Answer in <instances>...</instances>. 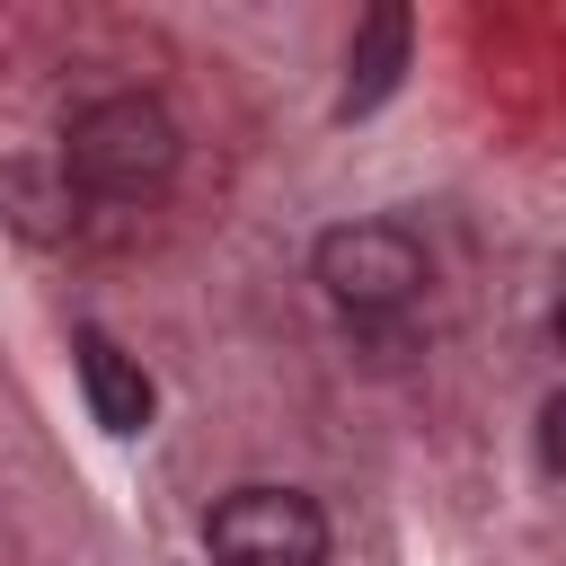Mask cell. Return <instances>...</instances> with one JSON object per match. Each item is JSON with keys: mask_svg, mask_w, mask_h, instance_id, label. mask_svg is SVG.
Segmentation results:
<instances>
[{"mask_svg": "<svg viewBox=\"0 0 566 566\" xmlns=\"http://www.w3.org/2000/svg\"><path fill=\"white\" fill-rule=\"evenodd\" d=\"M539 460H548V469L566 478V389H557V398L539 407Z\"/></svg>", "mask_w": 566, "mask_h": 566, "instance_id": "52a82bcc", "label": "cell"}, {"mask_svg": "<svg viewBox=\"0 0 566 566\" xmlns=\"http://www.w3.org/2000/svg\"><path fill=\"white\" fill-rule=\"evenodd\" d=\"M557 354H566V301H557Z\"/></svg>", "mask_w": 566, "mask_h": 566, "instance_id": "ba28073f", "label": "cell"}, {"mask_svg": "<svg viewBox=\"0 0 566 566\" xmlns=\"http://www.w3.org/2000/svg\"><path fill=\"white\" fill-rule=\"evenodd\" d=\"M80 212H88V195L71 186L62 159H9V168H0V221H9L18 239L62 248V239H80Z\"/></svg>", "mask_w": 566, "mask_h": 566, "instance_id": "277c9868", "label": "cell"}, {"mask_svg": "<svg viewBox=\"0 0 566 566\" xmlns=\"http://www.w3.org/2000/svg\"><path fill=\"white\" fill-rule=\"evenodd\" d=\"M221 566H327V513L301 486H230L203 513Z\"/></svg>", "mask_w": 566, "mask_h": 566, "instance_id": "3957f363", "label": "cell"}, {"mask_svg": "<svg viewBox=\"0 0 566 566\" xmlns=\"http://www.w3.org/2000/svg\"><path fill=\"white\" fill-rule=\"evenodd\" d=\"M407 44H416V18H407L398 0H380V9L354 27V44H345V97H336V115H371V106L398 88Z\"/></svg>", "mask_w": 566, "mask_h": 566, "instance_id": "8992f818", "label": "cell"}, {"mask_svg": "<svg viewBox=\"0 0 566 566\" xmlns=\"http://www.w3.org/2000/svg\"><path fill=\"white\" fill-rule=\"evenodd\" d=\"M71 363H80V389H88V416L106 424V433H142L150 424V407H159V389H150V371L106 336V327H80L71 336Z\"/></svg>", "mask_w": 566, "mask_h": 566, "instance_id": "5b68a950", "label": "cell"}, {"mask_svg": "<svg viewBox=\"0 0 566 566\" xmlns=\"http://www.w3.org/2000/svg\"><path fill=\"white\" fill-rule=\"evenodd\" d=\"M310 274H318V292H327L336 310L389 318V310H407V301L424 292V248H416V230H398V221H336V230L310 248Z\"/></svg>", "mask_w": 566, "mask_h": 566, "instance_id": "7a4b0ae2", "label": "cell"}, {"mask_svg": "<svg viewBox=\"0 0 566 566\" xmlns=\"http://www.w3.org/2000/svg\"><path fill=\"white\" fill-rule=\"evenodd\" d=\"M177 159H186V133L142 88H115V97H97L62 124V168L88 203H142L177 177Z\"/></svg>", "mask_w": 566, "mask_h": 566, "instance_id": "6da1fadb", "label": "cell"}]
</instances>
